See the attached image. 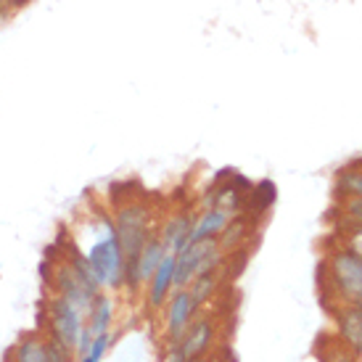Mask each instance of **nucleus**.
<instances>
[{"label":"nucleus","instance_id":"obj_1","mask_svg":"<svg viewBox=\"0 0 362 362\" xmlns=\"http://www.w3.org/2000/svg\"><path fill=\"white\" fill-rule=\"evenodd\" d=\"M98 225H101V230H98L101 235L90 243L88 252L82 254L88 257L103 288H122L124 286V254H122L114 220L106 214H98Z\"/></svg>","mask_w":362,"mask_h":362},{"label":"nucleus","instance_id":"obj_2","mask_svg":"<svg viewBox=\"0 0 362 362\" xmlns=\"http://www.w3.org/2000/svg\"><path fill=\"white\" fill-rule=\"evenodd\" d=\"M111 220H114V228H117V235H119L124 264H138L143 246L153 235L151 206H146L143 202H127L122 204Z\"/></svg>","mask_w":362,"mask_h":362},{"label":"nucleus","instance_id":"obj_3","mask_svg":"<svg viewBox=\"0 0 362 362\" xmlns=\"http://www.w3.org/2000/svg\"><path fill=\"white\" fill-rule=\"evenodd\" d=\"M328 281L341 304H362V259L346 246L328 257Z\"/></svg>","mask_w":362,"mask_h":362},{"label":"nucleus","instance_id":"obj_4","mask_svg":"<svg viewBox=\"0 0 362 362\" xmlns=\"http://www.w3.org/2000/svg\"><path fill=\"white\" fill-rule=\"evenodd\" d=\"M45 317H48V339L59 341L61 346H66V349L74 352L82 325H85L82 312L71 302H66L64 296L51 293V299L45 304Z\"/></svg>","mask_w":362,"mask_h":362},{"label":"nucleus","instance_id":"obj_5","mask_svg":"<svg viewBox=\"0 0 362 362\" xmlns=\"http://www.w3.org/2000/svg\"><path fill=\"white\" fill-rule=\"evenodd\" d=\"M196 302L188 288H175L170 293V299L164 304V341L177 344L182 341L185 331L191 328L193 317H196Z\"/></svg>","mask_w":362,"mask_h":362},{"label":"nucleus","instance_id":"obj_6","mask_svg":"<svg viewBox=\"0 0 362 362\" xmlns=\"http://www.w3.org/2000/svg\"><path fill=\"white\" fill-rule=\"evenodd\" d=\"M53 293H59V296H64L66 302H71L77 310L82 312V315H88L93 307V302H95V296L98 293H93L85 283L80 281V275L71 270L69 262L64 259L59 262L56 267H53Z\"/></svg>","mask_w":362,"mask_h":362},{"label":"nucleus","instance_id":"obj_7","mask_svg":"<svg viewBox=\"0 0 362 362\" xmlns=\"http://www.w3.org/2000/svg\"><path fill=\"white\" fill-rule=\"evenodd\" d=\"M217 246V238L209 241H188L180 252L175 254V288H188L196 275H199V264L204 257Z\"/></svg>","mask_w":362,"mask_h":362},{"label":"nucleus","instance_id":"obj_8","mask_svg":"<svg viewBox=\"0 0 362 362\" xmlns=\"http://www.w3.org/2000/svg\"><path fill=\"white\" fill-rule=\"evenodd\" d=\"M339 344L360 357L362 354V304H341L336 312Z\"/></svg>","mask_w":362,"mask_h":362},{"label":"nucleus","instance_id":"obj_9","mask_svg":"<svg viewBox=\"0 0 362 362\" xmlns=\"http://www.w3.org/2000/svg\"><path fill=\"white\" fill-rule=\"evenodd\" d=\"M146 288H148V307L161 310L170 299V293L175 291V254H164V259L159 262Z\"/></svg>","mask_w":362,"mask_h":362},{"label":"nucleus","instance_id":"obj_10","mask_svg":"<svg viewBox=\"0 0 362 362\" xmlns=\"http://www.w3.org/2000/svg\"><path fill=\"white\" fill-rule=\"evenodd\" d=\"M211 341H214V322L209 317H193L191 328L182 336V354L185 360H202L209 352Z\"/></svg>","mask_w":362,"mask_h":362},{"label":"nucleus","instance_id":"obj_11","mask_svg":"<svg viewBox=\"0 0 362 362\" xmlns=\"http://www.w3.org/2000/svg\"><path fill=\"white\" fill-rule=\"evenodd\" d=\"M193 222H196V217H193V214H188V211H182V214H172L170 220L164 222V228H161V233H159L164 252L177 254L185 243L191 241Z\"/></svg>","mask_w":362,"mask_h":362},{"label":"nucleus","instance_id":"obj_12","mask_svg":"<svg viewBox=\"0 0 362 362\" xmlns=\"http://www.w3.org/2000/svg\"><path fill=\"white\" fill-rule=\"evenodd\" d=\"M233 220L230 211L225 209H217V206H211V209H204L196 222H193V233H191V241H209V238H217L222 230H225V225Z\"/></svg>","mask_w":362,"mask_h":362},{"label":"nucleus","instance_id":"obj_13","mask_svg":"<svg viewBox=\"0 0 362 362\" xmlns=\"http://www.w3.org/2000/svg\"><path fill=\"white\" fill-rule=\"evenodd\" d=\"M164 254H167V252H164V246H161L159 233H153L151 238L146 241V246H143L141 257H138V278H141L143 286L151 281V275L156 272L159 262L164 259Z\"/></svg>","mask_w":362,"mask_h":362},{"label":"nucleus","instance_id":"obj_14","mask_svg":"<svg viewBox=\"0 0 362 362\" xmlns=\"http://www.w3.org/2000/svg\"><path fill=\"white\" fill-rule=\"evenodd\" d=\"M88 317H90L88 328H90L95 336H98V333H106L111 328V322H114V299L101 291L95 296V302H93L90 312H88Z\"/></svg>","mask_w":362,"mask_h":362},{"label":"nucleus","instance_id":"obj_15","mask_svg":"<svg viewBox=\"0 0 362 362\" xmlns=\"http://www.w3.org/2000/svg\"><path fill=\"white\" fill-rule=\"evenodd\" d=\"M13 362H48L45 339L40 336H24L13 349Z\"/></svg>","mask_w":362,"mask_h":362},{"label":"nucleus","instance_id":"obj_16","mask_svg":"<svg viewBox=\"0 0 362 362\" xmlns=\"http://www.w3.org/2000/svg\"><path fill=\"white\" fill-rule=\"evenodd\" d=\"M246 238H249V220L235 214V217L225 225V230L217 235V243H220L222 252H228V249H238Z\"/></svg>","mask_w":362,"mask_h":362},{"label":"nucleus","instance_id":"obj_17","mask_svg":"<svg viewBox=\"0 0 362 362\" xmlns=\"http://www.w3.org/2000/svg\"><path fill=\"white\" fill-rule=\"evenodd\" d=\"M217 283H220V270H211V272H204V275H199V278L188 286V291H191L196 307H202L211 293L217 291Z\"/></svg>","mask_w":362,"mask_h":362},{"label":"nucleus","instance_id":"obj_18","mask_svg":"<svg viewBox=\"0 0 362 362\" xmlns=\"http://www.w3.org/2000/svg\"><path fill=\"white\" fill-rule=\"evenodd\" d=\"M249 196H252V199H257V206H252V211H254V214H262V211L270 209V204L275 202V196H278V191H275V182L262 180L259 185H254Z\"/></svg>","mask_w":362,"mask_h":362},{"label":"nucleus","instance_id":"obj_19","mask_svg":"<svg viewBox=\"0 0 362 362\" xmlns=\"http://www.w3.org/2000/svg\"><path fill=\"white\" fill-rule=\"evenodd\" d=\"M339 188H341V193H346V196H357V199H362V170L344 172L341 180H339Z\"/></svg>","mask_w":362,"mask_h":362},{"label":"nucleus","instance_id":"obj_20","mask_svg":"<svg viewBox=\"0 0 362 362\" xmlns=\"http://www.w3.org/2000/svg\"><path fill=\"white\" fill-rule=\"evenodd\" d=\"M111 341H114V336H111V331L98 333V336L93 339V346H90V357H93V360L101 362L103 357H106V352H109Z\"/></svg>","mask_w":362,"mask_h":362},{"label":"nucleus","instance_id":"obj_21","mask_svg":"<svg viewBox=\"0 0 362 362\" xmlns=\"http://www.w3.org/2000/svg\"><path fill=\"white\" fill-rule=\"evenodd\" d=\"M344 214L349 217L352 228H362V199H357V196H349V199L344 202Z\"/></svg>","mask_w":362,"mask_h":362},{"label":"nucleus","instance_id":"obj_22","mask_svg":"<svg viewBox=\"0 0 362 362\" xmlns=\"http://www.w3.org/2000/svg\"><path fill=\"white\" fill-rule=\"evenodd\" d=\"M45 349H48V362H71V354H74L71 349L61 346L53 339H45Z\"/></svg>","mask_w":362,"mask_h":362},{"label":"nucleus","instance_id":"obj_23","mask_svg":"<svg viewBox=\"0 0 362 362\" xmlns=\"http://www.w3.org/2000/svg\"><path fill=\"white\" fill-rule=\"evenodd\" d=\"M93 339H95V333H93L88 325H82L80 339H77V346H74V354H77V357H85V354H90Z\"/></svg>","mask_w":362,"mask_h":362},{"label":"nucleus","instance_id":"obj_24","mask_svg":"<svg viewBox=\"0 0 362 362\" xmlns=\"http://www.w3.org/2000/svg\"><path fill=\"white\" fill-rule=\"evenodd\" d=\"M161 362H188V360H185V354H182L180 341L167 344V349H164V354H161Z\"/></svg>","mask_w":362,"mask_h":362},{"label":"nucleus","instance_id":"obj_25","mask_svg":"<svg viewBox=\"0 0 362 362\" xmlns=\"http://www.w3.org/2000/svg\"><path fill=\"white\" fill-rule=\"evenodd\" d=\"M325 362H357V354H352L349 349H344V346H336V349L325 357Z\"/></svg>","mask_w":362,"mask_h":362},{"label":"nucleus","instance_id":"obj_26","mask_svg":"<svg viewBox=\"0 0 362 362\" xmlns=\"http://www.w3.org/2000/svg\"><path fill=\"white\" fill-rule=\"evenodd\" d=\"M346 249L354 252L362 259V228H352V233H349V246H346Z\"/></svg>","mask_w":362,"mask_h":362},{"label":"nucleus","instance_id":"obj_27","mask_svg":"<svg viewBox=\"0 0 362 362\" xmlns=\"http://www.w3.org/2000/svg\"><path fill=\"white\" fill-rule=\"evenodd\" d=\"M27 0H0V6H11V8H16V6H24Z\"/></svg>","mask_w":362,"mask_h":362},{"label":"nucleus","instance_id":"obj_28","mask_svg":"<svg viewBox=\"0 0 362 362\" xmlns=\"http://www.w3.org/2000/svg\"><path fill=\"white\" fill-rule=\"evenodd\" d=\"M80 362H95V360H93L90 354H85V357H80Z\"/></svg>","mask_w":362,"mask_h":362},{"label":"nucleus","instance_id":"obj_29","mask_svg":"<svg viewBox=\"0 0 362 362\" xmlns=\"http://www.w3.org/2000/svg\"><path fill=\"white\" fill-rule=\"evenodd\" d=\"M202 362H222V357H211V360H202Z\"/></svg>","mask_w":362,"mask_h":362},{"label":"nucleus","instance_id":"obj_30","mask_svg":"<svg viewBox=\"0 0 362 362\" xmlns=\"http://www.w3.org/2000/svg\"><path fill=\"white\" fill-rule=\"evenodd\" d=\"M188 362H202V360H188Z\"/></svg>","mask_w":362,"mask_h":362}]
</instances>
